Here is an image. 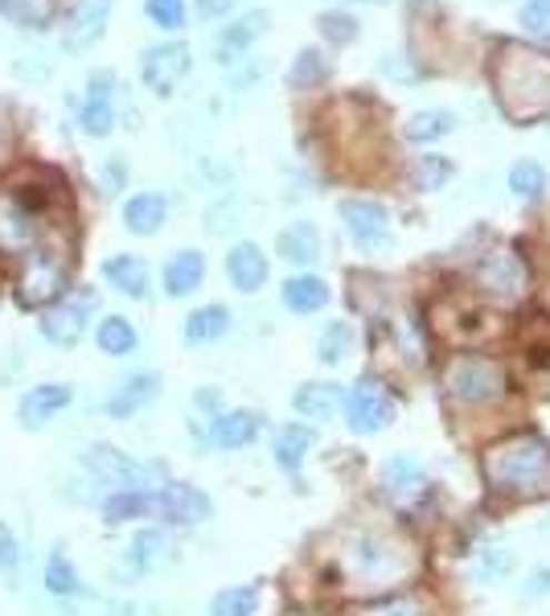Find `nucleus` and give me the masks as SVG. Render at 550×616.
<instances>
[{"label": "nucleus", "instance_id": "f257e3e1", "mask_svg": "<svg viewBox=\"0 0 550 616\" xmlns=\"http://www.w3.org/2000/svg\"><path fill=\"white\" fill-rule=\"evenodd\" d=\"M493 91L497 108L506 111L513 123H538L550 120V54L534 46L506 41L493 58Z\"/></svg>", "mask_w": 550, "mask_h": 616}, {"label": "nucleus", "instance_id": "f03ea898", "mask_svg": "<svg viewBox=\"0 0 550 616\" xmlns=\"http://www.w3.org/2000/svg\"><path fill=\"white\" fill-rule=\"evenodd\" d=\"M484 481L506 494H550V444L538 431H522L510 440L493 444L481 460Z\"/></svg>", "mask_w": 550, "mask_h": 616}, {"label": "nucleus", "instance_id": "7ed1b4c3", "mask_svg": "<svg viewBox=\"0 0 550 616\" xmlns=\"http://www.w3.org/2000/svg\"><path fill=\"white\" fill-rule=\"evenodd\" d=\"M79 460L94 485H108V494L111 489H157V465L120 453L116 444H91Z\"/></svg>", "mask_w": 550, "mask_h": 616}, {"label": "nucleus", "instance_id": "20e7f679", "mask_svg": "<svg viewBox=\"0 0 550 616\" xmlns=\"http://www.w3.org/2000/svg\"><path fill=\"white\" fill-rule=\"evenodd\" d=\"M443 382H448L452 399L469 403V407H481V403H493L506 395V370L484 354H460L457 362L448 366Z\"/></svg>", "mask_w": 550, "mask_h": 616}, {"label": "nucleus", "instance_id": "39448f33", "mask_svg": "<svg viewBox=\"0 0 550 616\" xmlns=\"http://www.w3.org/2000/svg\"><path fill=\"white\" fill-rule=\"evenodd\" d=\"M62 288H67V255L58 251V247L33 242L26 251V264H21V280H17L21 305H29V308L50 305Z\"/></svg>", "mask_w": 550, "mask_h": 616}, {"label": "nucleus", "instance_id": "423d86ee", "mask_svg": "<svg viewBox=\"0 0 550 616\" xmlns=\"http://www.w3.org/2000/svg\"><path fill=\"white\" fill-rule=\"evenodd\" d=\"M41 210L38 201L21 193V189H0V251L26 255L38 242Z\"/></svg>", "mask_w": 550, "mask_h": 616}, {"label": "nucleus", "instance_id": "0eeeda50", "mask_svg": "<svg viewBox=\"0 0 550 616\" xmlns=\"http://www.w3.org/2000/svg\"><path fill=\"white\" fill-rule=\"evenodd\" d=\"M346 419L358 436H374L387 431L394 419V399L387 395V387L378 378H358L346 395Z\"/></svg>", "mask_w": 550, "mask_h": 616}, {"label": "nucleus", "instance_id": "6e6552de", "mask_svg": "<svg viewBox=\"0 0 550 616\" xmlns=\"http://www.w3.org/2000/svg\"><path fill=\"white\" fill-rule=\"evenodd\" d=\"M214 514V501L189 481H169L152 489V518L169 526H198Z\"/></svg>", "mask_w": 550, "mask_h": 616}, {"label": "nucleus", "instance_id": "1a4fd4ad", "mask_svg": "<svg viewBox=\"0 0 550 616\" xmlns=\"http://www.w3.org/2000/svg\"><path fill=\"white\" fill-rule=\"evenodd\" d=\"M189 67H193V54H189L186 41H161V46H148L140 58V79L148 91L173 95L177 82L189 74Z\"/></svg>", "mask_w": 550, "mask_h": 616}, {"label": "nucleus", "instance_id": "9d476101", "mask_svg": "<svg viewBox=\"0 0 550 616\" xmlns=\"http://www.w3.org/2000/svg\"><path fill=\"white\" fill-rule=\"evenodd\" d=\"M341 222L362 251H382L390 242V215L374 198H346L341 201Z\"/></svg>", "mask_w": 550, "mask_h": 616}, {"label": "nucleus", "instance_id": "9b49d317", "mask_svg": "<svg viewBox=\"0 0 550 616\" xmlns=\"http://www.w3.org/2000/svg\"><path fill=\"white\" fill-rule=\"evenodd\" d=\"M94 308V296L82 292L79 300H62V305H50L38 317V334L50 341L54 349H74L87 334V312Z\"/></svg>", "mask_w": 550, "mask_h": 616}, {"label": "nucleus", "instance_id": "f8f14e48", "mask_svg": "<svg viewBox=\"0 0 550 616\" xmlns=\"http://www.w3.org/2000/svg\"><path fill=\"white\" fill-rule=\"evenodd\" d=\"M74 403V387L70 382H38L17 399V424L21 431H46L50 419H58Z\"/></svg>", "mask_w": 550, "mask_h": 616}, {"label": "nucleus", "instance_id": "ddd939ff", "mask_svg": "<svg viewBox=\"0 0 550 616\" xmlns=\"http://www.w3.org/2000/svg\"><path fill=\"white\" fill-rule=\"evenodd\" d=\"M157 399H161V375H157V370H136V375L116 382V390H111L108 403H103V411H108L111 419H132L136 411H144L148 403H157Z\"/></svg>", "mask_w": 550, "mask_h": 616}, {"label": "nucleus", "instance_id": "4468645a", "mask_svg": "<svg viewBox=\"0 0 550 616\" xmlns=\"http://www.w3.org/2000/svg\"><path fill=\"white\" fill-rule=\"evenodd\" d=\"M111 4H116V0H79V4L70 9L67 26H62V46H67L70 54H79V50H87V46H94V41L103 38Z\"/></svg>", "mask_w": 550, "mask_h": 616}, {"label": "nucleus", "instance_id": "2eb2a0df", "mask_svg": "<svg viewBox=\"0 0 550 616\" xmlns=\"http://www.w3.org/2000/svg\"><path fill=\"white\" fill-rule=\"evenodd\" d=\"M169 559H173V538L164 535V530H157V526L136 530L132 543L123 547V572H128V576H152V572H161Z\"/></svg>", "mask_w": 550, "mask_h": 616}, {"label": "nucleus", "instance_id": "dca6fc26", "mask_svg": "<svg viewBox=\"0 0 550 616\" xmlns=\"http://www.w3.org/2000/svg\"><path fill=\"white\" fill-rule=\"evenodd\" d=\"M472 280L481 284L489 296H518L522 292V284H526V268H522V259L513 251H489L477 264V271H472Z\"/></svg>", "mask_w": 550, "mask_h": 616}, {"label": "nucleus", "instance_id": "f3484780", "mask_svg": "<svg viewBox=\"0 0 550 616\" xmlns=\"http://www.w3.org/2000/svg\"><path fill=\"white\" fill-rule=\"evenodd\" d=\"M259 428H263V416L259 411H247V407H239V411H218V416H210V428H206V440L214 444V448H247V444H256Z\"/></svg>", "mask_w": 550, "mask_h": 616}, {"label": "nucleus", "instance_id": "a211bd4d", "mask_svg": "<svg viewBox=\"0 0 550 616\" xmlns=\"http://www.w3.org/2000/svg\"><path fill=\"white\" fill-rule=\"evenodd\" d=\"M268 255L256 242H234L227 251V280L239 288V292H259L268 284Z\"/></svg>", "mask_w": 550, "mask_h": 616}, {"label": "nucleus", "instance_id": "6ab92c4d", "mask_svg": "<svg viewBox=\"0 0 550 616\" xmlns=\"http://www.w3.org/2000/svg\"><path fill=\"white\" fill-rule=\"evenodd\" d=\"M202 280H206V255L193 251V247L177 251L173 259L164 264V271H161L164 296H173V300H181V296H193L198 288H202Z\"/></svg>", "mask_w": 550, "mask_h": 616}, {"label": "nucleus", "instance_id": "aec40b11", "mask_svg": "<svg viewBox=\"0 0 550 616\" xmlns=\"http://www.w3.org/2000/svg\"><path fill=\"white\" fill-rule=\"evenodd\" d=\"M103 280L120 296H132V300H144L152 292V271H148L140 255H111L108 264H103Z\"/></svg>", "mask_w": 550, "mask_h": 616}, {"label": "nucleus", "instance_id": "412c9836", "mask_svg": "<svg viewBox=\"0 0 550 616\" xmlns=\"http://www.w3.org/2000/svg\"><path fill=\"white\" fill-rule=\"evenodd\" d=\"M99 518L108 526H128L152 518V489H111L99 501Z\"/></svg>", "mask_w": 550, "mask_h": 616}, {"label": "nucleus", "instance_id": "4be33fe9", "mask_svg": "<svg viewBox=\"0 0 550 616\" xmlns=\"http://www.w3.org/2000/svg\"><path fill=\"white\" fill-rule=\"evenodd\" d=\"M164 218H169V201L164 193L157 189H144V193H132V198L123 201V227L148 239V235H157L164 227Z\"/></svg>", "mask_w": 550, "mask_h": 616}, {"label": "nucleus", "instance_id": "5701e85b", "mask_svg": "<svg viewBox=\"0 0 550 616\" xmlns=\"http://www.w3.org/2000/svg\"><path fill=\"white\" fill-rule=\"evenodd\" d=\"M41 584H46V592H50L54 600H79V596H87L79 567H74V559L67 555V547H54L50 555H46Z\"/></svg>", "mask_w": 550, "mask_h": 616}, {"label": "nucleus", "instance_id": "b1692460", "mask_svg": "<svg viewBox=\"0 0 550 616\" xmlns=\"http://www.w3.org/2000/svg\"><path fill=\"white\" fill-rule=\"evenodd\" d=\"M230 329V308L227 305H202L193 308L181 325V337H186V346H214L222 341Z\"/></svg>", "mask_w": 550, "mask_h": 616}, {"label": "nucleus", "instance_id": "393cba45", "mask_svg": "<svg viewBox=\"0 0 550 616\" xmlns=\"http://www.w3.org/2000/svg\"><path fill=\"white\" fill-rule=\"evenodd\" d=\"M346 403V390L337 387V382H304V387L292 395V407L300 419H333L337 407Z\"/></svg>", "mask_w": 550, "mask_h": 616}, {"label": "nucleus", "instance_id": "a878e982", "mask_svg": "<svg viewBox=\"0 0 550 616\" xmlns=\"http://www.w3.org/2000/svg\"><path fill=\"white\" fill-rule=\"evenodd\" d=\"M312 444H317L312 428H304V424H288V428H280L276 436H271V460H276L283 473H296L304 460H309Z\"/></svg>", "mask_w": 550, "mask_h": 616}, {"label": "nucleus", "instance_id": "bb28decb", "mask_svg": "<svg viewBox=\"0 0 550 616\" xmlns=\"http://www.w3.org/2000/svg\"><path fill=\"white\" fill-rule=\"evenodd\" d=\"M280 296H283V305L292 308V312H300V317H309V312H321L324 305H329V284L321 280V276H292V280H283V288H280Z\"/></svg>", "mask_w": 550, "mask_h": 616}, {"label": "nucleus", "instance_id": "cd10ccee", "mask_svg": "<svg viewBox=\"0 0 550 616\" xmlns=\"http://www.w3.org/2000/svg\"><path fill=\"white\" fill-rule=\"evenodd\" d=\"M276 251H280V259H288V264H317V259H321V235H317L312 222H292V227L280 230Z\"/></svg>", "mask_w": 550, "mask_h": 616}, {"label": "nucleus", "instance_id": "c85d7f7f", "mask_svg": "<svg viewBox=\"0 0 550 616\" xmlns=\"http://www.w3.org/2000/svg\"><path fill=\"white\" fill-rule=\"evenodd\" d=\"M94 346H99V354H108V358H128V354H136V346H140V334H136V325L128 321V317L111 312V317H103L99 329H94Z\"/></svg>", "mask_w": 550, "mask_h": 616}, {"label": "nucleus", "instance_id": "c756f323", "mask_svg": "<svg viewBox=\"0 0 550 616\" xmlns=\"http://www.w3.org/2000/svg\"><path fill=\"white\" fill-rule=\"evenodd\" d=\"M382 485H387V494H394L399 501H411V497L428 485V477H423L416 456H394V460H387V469H382Z\"/></svg>", "mask_w": 550, "mask_h": 616}, {"label": "nucleus", "instance_id": "7c9ffc66", "mask_svg": "<svg viewBox=\"0 0 550 616\" xmlns=\"http://www.w3.org/2000/svg\"><path fill=\"white\" fill-rule=\"evenodd\" d=\"M263 29H268V13H247L242 21H234V26H230L222 38H218V58H222V62H230V58L242 54V50H247V46H251V41L263 33Z\"/></svg>", "mask_w": 550, "mask_h": 616}, {"label": "nucleus", "instance_id": "2f4dec72", "mask_svg": "<svg viewBox=\"0 0 550 616\" xmlns=\"http://www.w3.org/2000/svg\"><path fill=\"white\" fill-rule=\"evenodd\" d=\"M263 592L259 584H239V588H222L210 600V616H256Z\"/></svg>", "mask_w": 550, "mask_h": 616}, {"label": "nucleus", "instance_id": "473e14b6", "mask_svg": "<svg viewBox=\"0 0 550 616\" xmlns=\"http://www.w3.org/2000/svg\"><path fill=\"white\" fill-rule=\"evenodd\" d=\"M457 128V116L452 111H440V108H428V111H416L411 120L403 123L407 140H416V145H428V140H440Z\"/></svg>", "mask_w": 550, "mask_h": 616}, {"label": "nucleus", "instance_id": "72a5a7b5", "mask_svg": "<svg viewBox=\"0 0 550 616\" xmlns=\"http://www.w3.org/2000/svg\"><path fill=\"white\" fill-rule=\"evenodd\" d=\"M0 13L21 29H46L54 21V0H0Z\"/></svg>", "mask_w": 550, "mask_h": 616}, {"label": "nucleus", "instance_id": "f704fd0d", "mask_svg": "<svg viewBox=\"0 0 550 616\" xmlns=\"http://www.w3.org/2000/svg\"><path fill=\"white\" fill-rule=\"evenodd\" d=\"M349 354H353V329H349V321H329L321 341H317V358L324 366H341Z\"/></svg>", "mask_w": 550, "mask_h": 616}, {"label": "nucleus", "instance_id": "c9c22d12", "mask_svg": "<svg viewBox=\"0 0 550 616\" xmlns=\"http://www.w3.org/2000/svg\"><path fill=\"white\" fill-rule=\"evenodd\" d=\"M79 123L87 136H111L116 128V108H111V95H91L79 111Z\"/></svg>", "mask_w": 550, "mask_h": 616}, {"label": "nucleus", "instance_id": "e433bc0d", "mask_svg": "<svg viewBox=\"0 0 550 616\" xmlns=\"http://www.w3.org/2000/svg\"><path fill=\"white\" fill-rule=\"evenodd\" d=\"M510 189L518 198H542V189H547V169L538 161H518L510 169Z\"/></svg>", "mask_w": 550, "mask_h": 616}, {"label": "nucleus", "instance_id": "4c0bfd02", "mask_svg": "<svg viewBox=\"0 0 550 616\" xmlns=\"http://www.w3.org/2000/svg\"><path fill=\"white\" fill-rule=\"evenodd\" d=\"M324 74H329V62H324L321 50H300L292 67V87H317Z\"/></svg>", "mask_w": 550, "mask_h": 616}, {"label": "nucleus", "instance_id": "58836bf2", "mask_svg": "<svg viewBox=\"0 0 550 616\" xmlns=\"http://www.w3.org/2000/svg\"><path fill=\"white\" fill-rule=\"evenodd\" d=\"M144 13L152 26H161V29L186 26V4H181V0H144Z\"/></svg>", "mask_w": 550, "mask_h": 616}, {"label": "nucleus", "instance_id": "ea45409f", "mask_svg": "<svg viewBox=\"0 0 550 616\" xmlns=\"http://www.w3.org/2000/svg\"><path fill=\"white\" fill-rule=\"evenodd\" d=\"M526 33H534V38L550 41V0H526L522 13H518Z\"/></svg>", "mask_w": 550, "mask_h": 616}, {"label": "nucleus", "instance_id": "a19ab883", "mask_svg": "<svg viewBox=\"0 0 550 616\" xmlns=\"http://www.w3.org/2000/svg\"><path fill=\"white\" fill-rule=\"evenodd\" d=\"M21 567V543H17V530L9 523H0V572L13 576Z\"/></svg>", "mask_w": 550, "mask_h": 616}, {"label": "nucleus", "instance_id": "79ce46f5", "mask_svg": "<svg viewBox=\"0 0 550 616\" xmlns=\"http://www.w3.org/2000/svg\"><path fill=\"white\" fill-rule=\"evenodd\" d=\"M321 33L329 41H353L358 38V21L349 13H324L321 17Z\"/></svg>", "mask_w": 550, "mask_h": 616}, {"label": "nucleus", "instance_id": "37998d69", "mask_svg": "<svg viewBox=\"0 0 550 616\" xmlns=\"http://www.w3.org/2000/svg\"><path fill=\"white\" fill-rule=\"evenodd\" d=\"M448 177H452V165L443 157H423L419 161V189H440Z\"/></svg>", "mask_w": 550, "mask_h": 616}, {"label": "nucleus", "instance_id": "c03bdc74", "mask_svg": "<svg viewBox=\"0 0 550 616\" xmlns=\"http://www.w3.org/2000/svg\"><path fill=\"white\" fill-rule=\"evenodd\" d=\"M550 592V567H542V572H534L530 576V584H526V596H547Z\"/></svg>", "mask_w": 550, "mask_h": 616}, {"label": "nucleus", "instance_id": "a18cd8bd", "mask_svg": "<svg viewBox=\"0 0 550 616\" xmlns=\"http://www.w3.org/2000/svg\"><path fill=\"white\" fill-rule=\"evenodd\" d=\"M222 13H230V0H198V17H222Z\"/></svg>", "mask_w": 550, "mask_h": 616}, {"label": "nucleus", "instance_id": "49530a36", "mask_svg": "<svg viewBox=\"0 0 550 616\" xmlns=\"http://www.w3.org/2000/svg\"><path fill=\"white\" fill-rule=\"evenodd\" d=\"M370 616H416V608H411V604H382V608H378V613H370Z\"/></svg>", "mask_w": 550, "mask_h": 616}, {"label": "nucleus", "instance_id": "de8ad7c7", "mask_svg": "<svg viewBox=\"0 0 550 616\" xmlns=\"http://www.w3.org/2000/svg\"><path fill=\"white\" fill-rule=\"evenodd\" d=\"M193 403H198V407H206V411H214L218 407V390H198V395H193ZM218 416V411H214Z\"/></svg>", "mask_w": 550, "mask_h": 616}]
</instances>
